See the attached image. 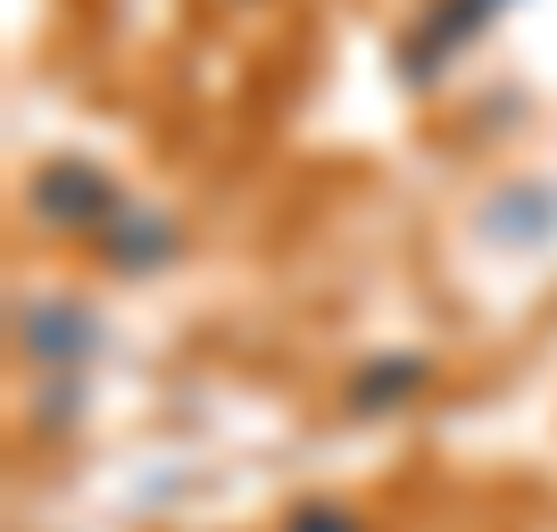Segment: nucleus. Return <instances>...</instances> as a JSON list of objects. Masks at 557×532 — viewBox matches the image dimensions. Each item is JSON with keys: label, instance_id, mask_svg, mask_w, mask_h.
<instances>
[{"label": "nucleus", "instance_id": "obj_3", "mask_svg": "<svg viewBox=\"0 0 557 532\" xmlns=\"http://www.w3.org/2000/svg\"><path fill=\"white\" fill-rule=\"evenodd\" d=\"M417 383H424L417 358H383V367H367L349 383V399H358V408H399V392H417Z\"/></svg>", "mask_w": 557, "mask_h": 532}, {"label": "nucleus", "instance_id": "obj_1", "mask_svg": "<svg viewBox=\"0 0 557 532\" xmlns=\"http://www.w3.org/2000/svg\"><path fill=\"white\" fill-rule=\"evenodd\" d=\"M17 342H25V358H42V367H84L100 349V324H92V308H75V300H25Z\"/></svg>", "mask_w": 557, "mask_h": 532}, {"label": "nucleus", "instance_id": "obj_2", "mask_svg": "<svg viewBox=\"0 0 557 532\" xmlns=\"http://www.w3.org/2000/svg\"><path fill=\"white\" fill-rule=\"evenodd\" d=\"M34 209H42L50 225H109L125 200L109 191V175H100V166L59 159V166H42V175H34Z\"/></svg>", "mask_w": 557, "mask_h": 532}, {"label": "nucleus", "instance_id": "obj_4", "mask_svg": "<svg viewBox=\"0 0 557 532\" xmlns=\"http://www.w3.org/2000/svg\"><path fill=\"white\" fill-rule=\"evenodd\" d=\"M159 242H166V225H159V216H141V225H125V233H116V258H125V275H141Z\"/></svg>", "mask_w": 557, "mask_h": 532}, {"label": "nucleus", "instance_id": "obj_5", "mask_svg": "<svg viewBox=\"0 0 557 532\" xmlns=\"http://www.w3.org/2000/svg\"><path fill=\"white\" fill-rule=\"evenodd\" d=\"M292 532H358V524H349L342 508H300V516H292Z\"/></svg>", "mask_w": 557, "mask_h": 532}]
</instances>
